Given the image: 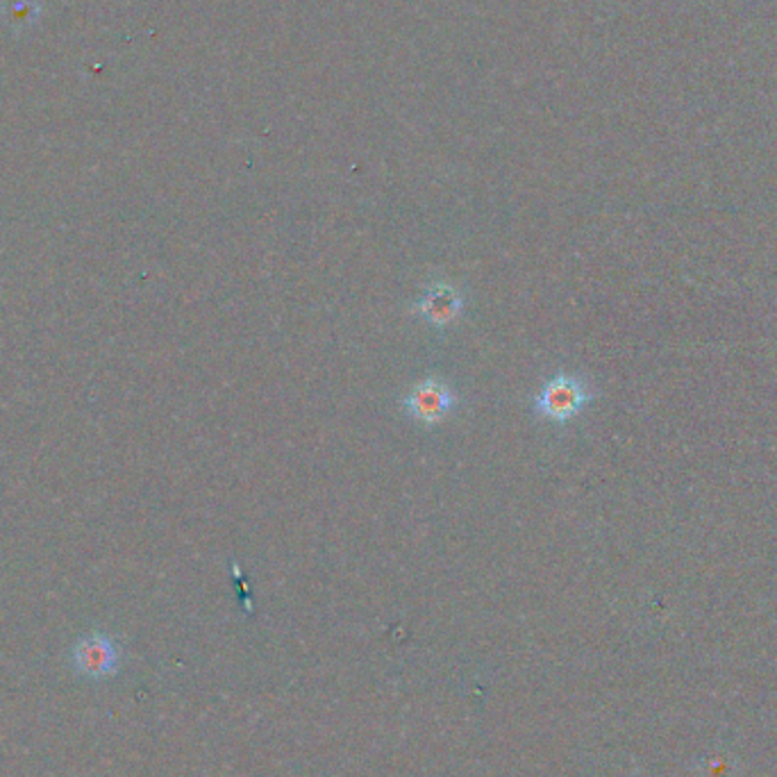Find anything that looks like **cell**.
Masks as SVG:
<instances>
[{
  "instance_id": "obj_1",
  "label": "cell",
  "mask_w": 777,
  "mask_h": 777,
  "mask_svg": "<svg viewBox=\"0 0 777 777\" xmlns=\"http://www.w3.org/2000/svg\"><path fill=\"white\" fill-rule=\"evenodd\" d=\"M594 398L592 387L586 385L582 375L561 371L544 383L542 391L534 398V412L555 423H569Z\"/></svg>"
},
{
  "instance_id": "obj_3",
  "label": "cell",
  "mask_w": 777,
  "mask_h": 777,
  "mask_svg": "<svg viewBox=\"0 0 777 777\" xmlns=\"http://www.w3.org/2000/svg\"><path fill=\"white\" fill-rule=\"evenodd\" d=\"M462 309H464L462 291L444 280L433 282L430 287H427L423 299L414 305V312H418L427 320V324H433L437 328L454 324Z\"/></svg>"
},
{
  "instance_id": "obj_2",
  "label": "cell",
  "mask_w": 777,
  "mask_h": 777,
  "mask_svg": "<svg viewBox=\"0 0 777 777\" xmlns=\"http://www.w3.org/2000/svg\"><path fill=\"white\" fill-rule=\"evenodd\" d=\"M458 400L460 396L450 389L448 383L430 375V378L416 383L410 389L403 400V408L414 421L423 423L425 427H435L454 410Z\"/></svg>"
}]
</instances>
